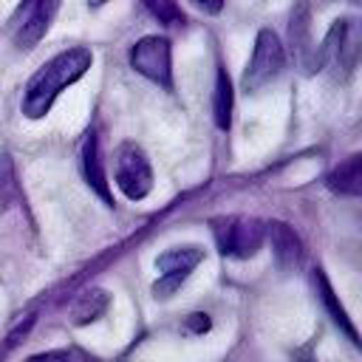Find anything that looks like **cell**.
I'll return each instance as SVG.
<instances>
[{
    "label": "cell",
    "instance_id": "cell-1",
    "mask_svg": "<svg viewBox=\"0 0 362 362\" xmlns=\"http://www.w3.org/2000/svg\"><path fill=\"white\" fill-rule=\"evenodd\" d=\"M90 62H93V54L88 48H82V45L68 48V51L51 57L48 62H42L31 74V79L25 82L23 113L28 119H42L51 110V105L57 102V96L68 85H74L76 79L85 76V71L90 68Z\"/></svg>",
    "mask_w": 362,
    "mask_h": 362
},
{
    "label": "cell",
    "instance_id": "cell-2",
    "mask_svg": "<svg viewBox=\"0 0 362 362\" xmlns=\"http://www.w3.org/2000/svg\"><path fill=\"white\" fill-rule=\"evenodd\" d=\"M359 59H362V25L351 17L334 20L328 34L317 45L320 68H331L337 79H345Z\"/></svg>",
    "mask_w": 362,
    "mask_h": 362
},
{
    "label": "cell",
    "instance_id": "cell-3",
    "mask_svg": "<svg viewBox=\"0 0 362 362\" xmlns=\"http://www.w3.org/2000/svg\"><path fill=\"white\" fill-rule=\"evenodd\" d=\"M59 3L62 0H20L17 8L11 11V17L6 20L8 40L23 51L34 48L51 28V23L59 11Z\"/></svg>",
    "mask_w": 362,
    "mask_h": 362
},
{
    "label": "cell",
    "instance_id": "cell-4",
    "mask_svg": "<svg viewBox=\"0 0 362 362\" xmlns=\"http://www.w3.org/2000/svg\"><path fill=\"white\" fill-rule=\"evenodd\" d=\"M212 235L218 240L221 255L226 257H252L266 240V223L246 215H226L212 218Z\"/></svg>",
    "mask_w": 362,
    "mask_h": 362
},
{
    "label": "cell",
    "instance_id": "cell-5",
    "mask_svg": "<svg viewBox=\"0 0 362 362\" xmlns=\"http://www.w3.org/2000/svg\"><path fill=\"white\" fill-rule=\"evenodd\" d=\"M283 68H286V51H283L280 37L272 28H260L240 85H243V90H260L269 82H274L283 74Z\"/></svg>",
    "mask_w": 362,
    "mask_h": 362
},
{
    "label": "cell",
    "instance_id": "cell-6",
    "mask_svg": "<svg viewBox=\"0 0 362 362\" xmlns=\"http://www.w3.org/2000/svg\"><path fill=\"white\" fill-rule=\"evenodd\" d=\"M113 173H116V184L119 189L130 198V201H141L150 195L153 189V170L150 161L144 156V150L133 141L119 144L116 158H113Z\"/></svg>",
    "mask_w": 362,
    "mask_h": 362
},
{
    "label": "cell",
    "instance_id": "cell-7",
    "mask_svg": "<svg viewBox=\"0 0 362 362\" xmlns=\"http://www.w3.org/2000/svg\"><path fill=\"white\" fill-rule=\"evenodd\" d=\"M130 65L161 88H173V48L167 37L150 34L130 48Z\"/></svg>",
    "mask_w": 362,
    "mask_h": 362
},
{
    "label": "cell",
    "instance_id": "cell-8",
    "mask_svg": "<svg viewBox=\"0 0 362 362\" xmlns=\"http://www.w3.org/2000/svg\"><path fill=\"white\" fill-rule=\"evenodd\" d=\"M204 260V249L201 246H173L164 255L156 257V269H158V280L153 283V294L156 300H167L175 294V288L189 277V272Z\"/></svg>",
    "mask_w": 362,
    "mask_h": 362
},
{
    "label": "cell",
    "instance_id": "cell-9",
    "mask_svg": "<svg viewBox=\"0 0 362 362\" xmlns=\"http://www.w3.org/2000/svg\"><path fill=\"white\" fill-rule=\"evenodd\" d=\"M288 42L294 51V59L303 65L305 74L317 71V45L311 40V8L305 0H297L291 8V20H288Z\"/></svg>",
    "mask_w": 362,
    "mask_h": 362
},
{
    "label": "cell",
    "instance_id": "cell-10",
    "mask_svg": "<svg viewBox=\"0 0 362 362\" xmlns=\"http://www.w3.org/2000/svg\"><path fill=\"white\" fill-rule=\"evenodd\" d=\"M266 238H269V243H272V255H274V260H277V266L280 269H297L300 263H303V257H305V249H303V240H300V235L288 226V223H283V221H269L266 223Z\"/></svg>",
    "mask_w": 362,
    "mask_h": 362
},
{
    "label": "cell",
    "instance_id": "cell-11",
    "mask_svg": "<svg viewBox=\"0 0 362 362\" xmlns=\"http://www.w3.org/2000/svg\"><path fill=\"white\" fill-rule=\"evenodd\" d=\"M79 161H82V175H85V181L93 187V192H96L107 206H113V198H110V189H107V178H105V167H102L99 139H96L93 130H90V133L85 136V141H82Z\"/></svg>",
    "mask_w": 362,
    "mask_h": 362
},
{
    "label": "cell",
    "instance_id": "cell-12",
    "mask_svg": "<svg viewBox=\"0 0 362 362\" xmlns=\"http://www.w3.org/2000/svg\"><path fill=\"white\" fill-rule=\"evenodd\" d=\"M311 280H314V288H317V297L322 300V305L328 308V314H331V320L339 325V331L342 334H348V339L356 345V348H362V339H359V334H356V328H354V322L348 320V314H345V308H342V303L337 300V294H334V288H331V283H328V277H325V272L322 269H314V274H311Z\"/></svg>",
    "mask_w": 362,
    "mask_h": 362
},
{
    "label": "cell",
    "instance_id": "cell-13",
    "mask_svg": "<svg viewBox=\"0 0 362 362\" xmlns=\"http://www.w3.org/2000/svg\"><path fill=\"white\" fill-rule=\"evenodd\" d=\"M325 184L337 195H362V153L348 156L345 161H339L328 173Z\"/></svg>",
    "mask_w": 362,
    "mask_h": 362
},
{
    "label": "cell",
    "instance_id": "cell-14",
    "mask_svg": "<svg viewBox=\"0 0 362 362\" xmlns=\"http://www.w3.org/2000/svg\"><path fill=\"white\" fill-rule=\"evenodd\" d=\"M107 303H110V294H107L105 288H88V291L79 294L76 303L71 305V322H74V325H88V322L99 320V317L105 314Z\"/></svg>",
    "mask_w": 362,
    "mask_h": 362
},
{
    "label": "cell",
    "instance_id": "cell-15",
    "mask_svg": "<svg viewBox=\"0 0 362 362\" xmlns=\"http://www.w3.org/2000/svg\"><path fill=\"white\" fill-rule=\"evenodd\" d=\"M232 102H235V93H232V82H229V74L226 68H218V79H215V124L221 130H229L232 124Z\"/></svg>",
    "mask_w": 362,
    "mask_h": 362
},
{
    "label": "cell",
    "instance_id": "cell-16",
    "mask_svg": "<svg viewBox=\"0 0 362 362\" xmlns=\"http://www.w3.org/2000/svg\"><path fill=\"white\" fill-rule=\"evenodd\" d=\"M144 8L164 25H184V20H187L178 0H144Z\"/></svg>",
    "mask_w": 362,
    "mask_h": 362
},
{
    "label": "cell",
    "instance_id": "cell-17",
    "mask_svg": "<svg viewBox=\"0 0 362 362\" xmlns=\"http://www.w3.org/2000/svg\"><path fill=\"white\" fill-rule=\"evenodd\" d=\"M25 362H99L93 354L82 351V348H59V351H45V354H34Z\"/></svg>",
    "mask_w": 362,
    "mask_h": 362
},
{
    "label": "cell",
    "instance_id": "cell-18",
    "mask_svg": "<svg viewBox=\"0 0 362 362\" xmlns=\"http://www.w3.org/2000/svg\"><path fill=\"white\" fill-rule=\"evenodd\" d=\"M209 325H212V322H209V317H206V314H189V317H187V322H184V328H187L189 334H206V331H209Z\"/></svg>",
    "mask_w": 362,
    "mask_h": 362
},
{
    "label": "cell",
    "instance_id": "cell-19",
    "mask_svg": "<svg viewBox=\"0 0 362 362\" xmlns=\"http://www.w3.org/2000/svg\"><path fill=\"white\" fill-rule=\"evenodd\" d=\"M8 181H11V175H8V173H3V175H0V212H6L8 198H11V195H8V187H11Z\"/></svg>",
    "mask_w": 362,
    "mask_h": 362
},
{
    "label": "cell",
    "instance_id": "cell-20",
    "mask_svg": "<svg viewBox=\"0 0 362 362\" xmlns=\"http://www.w3.org/2000/svg\"><path fill=\"white\" fill-rule=\"evenodd\" d=\"M198 8H204L206 14H218L223 8V0H192Z\"/></svg>",
    "mask_w": 362,
    "mask_h": 362
},
{
    "label": "cell",
    "instance_id": "cell-21",
    "mask_svg": "<svg viewBox=\"0 0 362 362\" xmlns=\"http://www.w3.org/2000/svg\"><path fill=\"white\" fill-rule=\"evenodd\" d=\"M294 362H314V356H311V345L300 348V351L294 354Z\"/></svg>",
    "mask_w": 362,
    "mask_h": 362
},
{
    "label": "cell",
    "instance_id": "cell-22",
    "mask_svg": "<svg viewBox=\"0 0 362 362\" xmlns=\"http://www.w3.org/2000/svg\"><path fill=\"white\" fill-rule=\"evenodd\" d=\"M351 3H356V6H362V0H351Z\"/></svg>",
    "mask_w": 362,
    "mask_h": 362
}]
</instances>
